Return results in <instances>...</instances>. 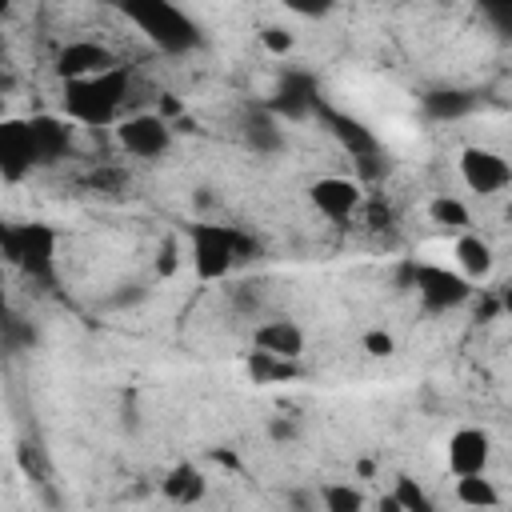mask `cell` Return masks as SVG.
<instances>
[{
	"instance_id": "11",
	"label": "cell",
	"mask_w": 512,
	"mask_h": 512,
	"mask_svg": "<svg viewBox=\"0 0 512 512\" xmlns=\"http://www.w3.org/2000/svg\"><path fill=\"white\" fill-rule=\"evenodd\" d=\"M108 68H116V56H112L104 44H96V40H72V44H64L60 56H56V72H60L64 80L96 76V72H108Z\"/></svg>"
},
{
	"instance_id": "10",
	"label": "cell",
	"mask_w": 512,
	"mask_h": 512,
	"mask_svg": "<svg viewBox=\"0 0 512 512\" xmlns=\"http://www.w3.org/2000/svg\"><path fill=\"white\" fill-rule=\"evenodd\" d=\"M308 200L328 220H348L360 208V184L348 176H320L308 184Z\"/></svg>"
},
{
	"instance_id": "4",
	"label": "cell",
	"mask_w": 512,
	"mask_h": 512,
	"mask_svg": "<svg viewBox=\"0 0 512 512\" xmlns=\"http://www.w3.org/2000/svg\"><path fill=\"white\" fill-rule=\"evenodd\" d=\"M116 144L136 160H156L172 148V124L160 112H132L116 120Z\"/></svg>"
},
{
	"instance_id": "19",
	"label": "cell",
	"mask_w": 512,
	"mask_h": 512,
	"mask_svg": "<svg viewBox=\"0 0 512 512\" xmlns=\"http://www.w3.org/2000/svg\"><path fill=\"white\" fill-rule=\"evenodd\" d=\"M392 496H396L400 512H432V500H428V492H424L416 480H408V476H400V480L392 484Z\"/></svg>"
},
{
	"instance_id": "6",
	"label": "cell",
	"mask_w": 512,
	"mask_h": 512,
	"mask_svg": "<svg viewBox=\"0 0 512 512\" xmlns=\"http://www.w3.org/2000/svg\"><path fill=\"white\" fill-rule=\"evenodd\" d=\"M460 180H464L468 192H476V196H496V192H504V188L512 184V164H508L496 148L472 144V148L460 152Z\"/></svg>"
},
{
	"instance_id": "2",
	"label": "cell",
	"mask_w": 512,
	"mask_h": 512,
	"mask_svg": "<svg viewBox=\"0 0 512 512\" xmlns=\"http://www.w3.org/2000/svg\"><path fill=\"white\" fill-rule=\"evenodd\" d=\"M120 8H124V16H128L156 48H164V52H188V48L200 40L196 24H192L172 0H120Z\"/></svg>"
},
{
	"instance_id": "17",
	"label": "cell",
	"mask_w": 512,
	"mask_h": 512,
	"mask_svg": "<svg viewBox=\"0 0 512 512\" xmlns=\"http://www.w3.org/2000/svg\"><path fill=\"white\" fill-rule=\"evenodd\" d=\"M428 216H432V224H440V228H448V232H468V224H472L464 200H456V196H436V200L428 204Z\"/></svg>"
},
{
	"instance_id": "24",
	"label": "cell",
	"mask_w": 512,
	"mask_h": 512,
	"mask_svg": "<svg viewBox=\"0 0 512 512\" xmlns=\"http://www.w3.org/2000/svg\"><path fill=\"white\" fill-rule=\"evenodd\" d=\"M260 44H264L268 52L284 56V52H292V32H288V28H276V24H268V28L260 32Z\"/></svg>"
},
{
	"instance_id": "9",
	"label": "cell",
	"mask_w": 512,
	"mask_h": 512,
	"mask_svg": "<svg viewBox=\"0 0 512 512\" xmlns=\"http://www.w3.org/2000/svg\"><path fill=\"white\" fill-rule=\"evenodd\" d=\"M444 460H448V472H452V476L488 472V460H492V440H488V432H484V428H456V432L448 436Z\"/></svg>"
},
{
	"instance_id": "15",
	"label": "cell",
	"mask_w": 512,
	"mask_h": 512,
	"mask_svg": "<svg viewBox=\"0 0 512 512\" xmlns=\"http://www.w3.org/2000/svg\"><path fill=\"white\" fill-rule=\"evenodd\" d=\"M204 488H208V484H204V472L192 468V464H176V468L168 472V480H164V496L176 500V504H192V500H200Z\"/></svg>"
},
{
	"instance_id": "16",
	"label": "cell",
	"mask_w": 512,
	"mask_h": 512,
	"mask_svg": "<svg viewBox=\"0 0 512 512\" xmlns=\"http://www.w3.org/2000/svg\"><path fill=\"white\" fill-rule=\"evenodd\" d=\"M456 500L468 508H496L500 492L484 472H472V476H456Z\"/></svg>"
},
{
	"instance_id": "1",
	"label": "cell",
	"mask_w": 512,
	"mask_h": 512,
	"mask_svg": "<svg viewBox=\"0 0 512 512\" xmlns=\"http://www.w3.org/2000/svg\"><path fill=\"white\" fill-rule=\"evenodd\" d=\"M124 96H128V72L120 64L96 76L64 80V116L84 128H104L120 116Z\"/></svg>"
},
{
	"instance_id": "3",
	"label": "cell",
	"mask_w": 512,
	"mask_h": 512,
	"mask_svg": "<svg viewBox=\"0 0 512 512\" xmlns=\"http://www.w3.org/2000/svg\"><path fill=\"white\" fill-rule=\"evenodd\" d=\"M188 256H192V268L200 280H220L240 260V236L224 224H192Z\"/></svg>"
},
{
	"instance_id": "23",
	"label": "cell",
	"mask_w": 512,
	"mask_h": 512,
	"mask_svg": "<svg viewBox=\"0 0 512 512\" xmlns=\"http://www.w3.org/2000/svg\"><path fill=\"white\" fill-rule=\"evenodd\" d=\"M332 124H336V132L344 136V144H348V148H356V152H368V148H372V140L360 132V124H356V120H344V116H336Z\"/></svg>"
},
{
	"instance_id": "20",
	"label": "cell",
	"mask_w": 512,
	"mask_h": 512,
	"mask_svg": "<svg viewBox=\"0 0 512 512\" xmlns=\"http://www.w3.org/2000/svg\"><path fill=\"white\" fill-rule=\"evenodd\" d=\"M320 500H324L328 512H360L364 508V496L352 484H324Z\"/></svg>"
},
{
	"instance_id": "21",
	"label": "cell",
	"mask_w": 512,
	"mask_h": 512,
	"mask_svg": "<svg viewBox=\"0 0 512 512\" xmlns=\"http://www.w3.org/2000/svg\"><path fill=\"white\" fill-rule=\"evenodd\" d=\"M468 108H472V100L464 92H436V96H428V112H436V116H460Z\"/></svg>"
},
{
	"instance_id": "22",
	"label": "cell",
	"mask_w": 512,
	"mask_h": 512,
	"mask_svg": "<svg viewBox=\"0 0 512 512\" xmlns=\"http://www.w3.org/2000/svg\"><path fill=\"white\" fill-rule=\"evenodd\" d=\"M360 348H364L368 356L384 360V356H392V352H396V340H392V332H384V328H368V332L360 336Z\"/></svg>"
},
{
	"instance_id": "25",
	"label": "cell",
	"mask_w": 512,
	"mask_h": 512,
	"mask_svg": "<svg viewBox=\"0 0 512 512\" xmlns=\"http://www.w3.org/2000/svg\"><path fill=\"white\" fill-rule=\"evenodd\" d=\"M288 12H296V16H324V12H332V0H280Z\"/></svg>"
},
{
	"instance_id": "8",
	"label": "cell",
	"mask_w": 512,
	"mask_h": 512,
	"mask_svg": "<svg viewBox=\"0 0 512 512\" xmlns=\"http://www.w3.org/2000/svg\"><path fill=\"white\" fill-rule=\"evenodd\" d=\"M32 164H40L32 120H4L0 124V172L8 184H16Z\"/></svg>"
},
{
	"instance_id": "13",
	"label": "cell",
	"mask_w": 512,
	"mask_h": 512,
	"mask_svg": "<svg viewBox=\"0 0 512 512\" xmlns=\"http://www.w3.org/2000/svg\"><path fill=\"white\" fill-rule=\"evenodd\" d=\"M452 256H456V268L476 284V280H488L492 268H496V256H492V244L476 232H460L456 244H452Z\"/></svg>"
},
{
	"instance_id": "12",
	"label": "cell",
	"mask_w": 512,
	"mask_h": 512,
	"mask_svg": "<svg viewBox=\"0 0 512 512\" xmlns=\"http://www.w3.org/2000/svg\"><path fill=\"white\" fill-rule=\"evenodd\" d=\"M252 340H256L260 352H272V356H284V360H296V356L304 352V332H300V324H296V320H284V316L264 320Z\"/></svg>"
},
{
	"instance_id": "5",
	"label": "cell",
	"mask_w": 512,
	"mask_h": 512,
	"mask_svg": "<svg viewBox=\"0 0 512 512\" xmlns=\"http://www.w3.org/2000/svg\"><path fill=\"white\" fill-rule=\"evenodd\" d=\"M412 284H416V296L428 312H448V308H460L468 296H472V280L460 272V268H440V264H420L412 272Z\"/></svg>"
},
{
	"instance_id": "7",
	"label": "cell",
	"mask_w": 512,
	"mask_h": 512,
	"mask_svg": "<svg viewBox=\"0 0 512 512\" xmlns=\"http://www.w3.org/2000/svg\"><path fill=\"white\" fill-rule=\"evenodd\" d=\"M8 260L28 268L32 276H52L56 264V232L44 224H20L8 232Z\"/></svg>"
},
{
	"instance_id": "14",
	"label": "cell",
	"mask_w": 512,
	"mask_h": 512,
	"mask_svg": "<svg viewBox=\"0 0 512 512\" xmlns=\"http://www.w3.org/2000/svg\"><path fill=\"white\" fill-rule=\"evenodd\" d=\"M32 136H36L40 164L60 160V156L72 148V128H68L60 116H32Z\"/></svg>"
},
{
	"instance_id": "27",
	"label": "cell",
	"mask_w": 512,
	"mask_h": 512,
	"mask_svg": "<svg viewBox=\"0 0 512 512\" xmlns=\"http://www.w3.org/2000/svg\"><path fill=\"white\" fill-rule=\"evenodd\" d=\"M500 308H504V312L512 316V280H508V284L500 288Z\"/></svg>"
},
{
	"instance_id": "26",
	"label": "cell",
	"mask_w": 512,
	"mask_h": 512,
	"mask_svg": "<svg viewBox=\"0 0 512 512\" xmlns=\"http://www.w3.org/2000/svg\"><path fill=\"white\" fill-rule=\"evenodd\" d=\"M480 4H484L488 16H496V20H504V24L512 20V0H480Z\"/></svg>"
},
{
	"instance_id": "18",
	"label": "cell",
	"mask_w": 512,
	"mask_h": 512,
	"mask_svg": "<svg viewBox=\"0 0 512 512\" xmlns=\"http://www.w3.org/2000/svg\"><path fill=\"white\" fill-rule=\"evenodd\" d=\"M248 376H252L256 384H264V380H284V376H292V360L256 348V352L248 356Z\"/></svg>"
}]
</instances>
